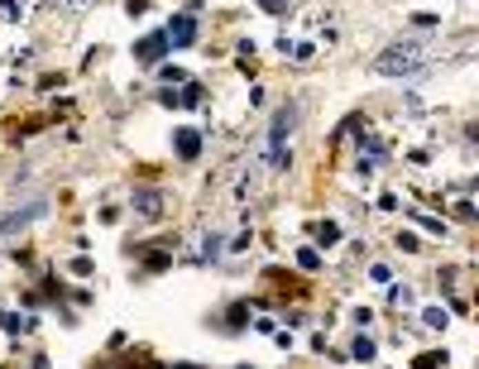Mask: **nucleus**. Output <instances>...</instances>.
Segmentation results:
<instances>
[{
	"label": "nucleus",
	"instance_id": "f257e3e1",
	"mask_svg": "<svg viewBox=\"0 0 479 369\" xmlns=\"http://www.w3.org/2000/svg\"><path fill=\"white\" fill-rule=\"evenodd\" d=\"M417 68H422V48L417 43H393V48H383L374 58V72H383V77H407Z\"/></svg>",
	"mask_w": 479,
	"mask_h": 369
},
{
	"label": "nucleus",
	"instance_id": "20e7f679",
	"mask_svg": "<svg viewBox=\"0 0 479 369\" xmlns=\"http://www.w3.org/2000/svg\"><path fill=\"white\" fill-rule=\"evenodd\" d=\"M134 211H139L144 221H159V216H163V197H159L154 187H139V192H134Z\"/></svg>",
	"mask_w": 479,
	"mask_h": 369
},
{
	"label": "nucleus",
	"instance_id": "39448f33",
	"mask_svg": "<svg viewBox=\"0 0 479 369\" xmlns=\"http://www.w3.org/2000/svg\"><path fill=\"white\" fill-rule=\"evenodd\" d=\"M163 53H168V39H163V34H149V39L134 43V58H139V63H159Z\"/></svg>",
	"mask_w": 479,
	"mask_h": 369
},
{
	"label": "nucleus",
	"instance_id": "7ed1b4c3",
	"mask_svg": "<svg viewBox=\"0 0 479 369\" xmlns=\"http://www.w3.org/2000/svg\"><path fill=\"white\" fill-rule=\"evenodd\" d=\"M163 39H168V48H192L196 43V19L192 14H173V24L163 29Z\"/></svg>",
	"mask_w": 479,
	"mask_h": 369
},
{
	"label": "nucleus",
	"instance_id": "1a4fd4ad",
	"mask_svg": "<svg viewBox=\"0 0 479 369\" xmlns=\"http://www.w3.org/2000/svg\"><path fill=\"white\" fill-rule=\"evenodd\" d=\"M441 360H446V355H417V360H412V369H436Z\"/></svg>",
	"mask_w": 479,
	"mask_h": 369
},
{
	"label": "nucleus",
	"instance_id": "9b49d317",
	"mask_svg": "<svg viewBox=\"0 0 479 369\" xmlns=\"http://www.w3.org/2000/svg\"><path fill=\"white\" fill-rule=\"evenodd\" d=\"M259 5H264L269 14H283V10H287V0H259Z\"/></svg>",
	"mask_w": 479,
	"mask_h": 369
},
{
	"label": "nucleus",
	"instance_id": "423d86ee",
	"mask_svg": "<svg viewBox=\"0 0 479 369\" xmlns=\"http://www.w3.org/2000/svg\"><path fill=\"white\" fill-rule=\"evenodd\" d=\"M173 144H178V154H183V159H196L201 134H196V130H178V139H173Z\"/></svg>",
	"mask_w": 479,
	"mask_h": 369
},
{
	"label": "nucleus",
	"instance_id": "f03ea898",
	"mask_svg": "<svg viewBox=\"0 0 479 369\" xmlns=\"http://www.w3.org/2000/svg\"><path fill=\"white\" fill-rule=\"evenodd\" d=\"M287 130H292V106H287V110H278V120H274V134H269V163H274V168H283V163H287V149H283Z\"/></svg>",
	"mask_w": 479,
	"mask_h": 369
},
{
	"label": "nucleus",
	"instance_id": "6e6552de",
	"mask_svg": "<svg viewBox=\"0 0 479 369\" xmlns=\"http://www.w3.org/2000/svg\"><path fill=\"white\" fill-rule=\"evenodd\" d=\"M350 355H355V360H365V365H369V360H374V355H379V350H374V341H369V336H360V341H355V350H350Z\"/></svg>",
	"mask_w": 479,
	"mask_h": 369
},
{
	"label": "nucleus",
	"instance_id": "0eeeda50",
	"mask_svg": "<svg viewBox=\"0 0 479 369\" xmlns=\"http://www.w3.org/2000/svg\"><path fill=\"white\" fill-rule=\"evenodd\" d=\"M312 235H316V245H336L340 240V226L336 221H321V226H312Z\"/></svg>",
	"mask_w": 479,
	"mask_h": 369
},
{
	"label": "nucleus",
	"instance_id": "9d476101",
	"mask_svg": "<svg viewBox=\"0 0 479 369\" xmlns=\"http://www.w3.org/2000/svg\"><path fill=\"white\" fill-rule=\"evenodd\" d=\"M297 264H302V269H316L321 259H316V250H302V255H297Z\"/></svg>",
	"mask_w": 479,
	"mask_h": 369
}]
</instances>
